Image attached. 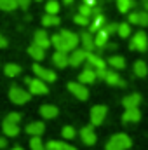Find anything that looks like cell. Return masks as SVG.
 I'll use <instances>...</instances> for the list:
<instances>
[{
    "instance_id": "obj_1",
    "label": "cell",
    "mask_w": 148,
    "mask_h": 150,
    "mask_svg": "<svg viewBox=\"0 0 148 150\" xmlns=\"http://www.w3.org/2000/svg\"><path fill=\"white\" fill-rule=\"evenodd\" d=\"M131 147H132V140L125 133H117V134H113L108 140L105 149L106 150H127Z\"/></svg>"
},
{
    "instance_id": "obj_2",
    "label": "cell",
    "mask_w": 148,
    "mask_h": 150,
    "mask_svg": "<svg viewBox=\"0 0 148 150\" xmlns=\"http://www.w3.org/2000/svg\"><path fill=\"white\" fill-rule=\"evenodd\" d=\"M9 98H11V101L16 103V105H25V103L30 101L32 93H30V91H25V89H21V87H18V86H12V87L9 89Z\"/></svg>"
},
{
    "instance_id": "obj_3",
    "label": "cell",
    "mask_w": 148,
    "mask_h": 150,
    "mask_svg": "<svg viewBox=\"0 0 148 150\" xmlns=\"http://www.w3.org/2000/svg\"><path fill=\"white\" fill-rule=\"evenodd\" d=\"M148 47V37L145 32H136L132 35V40L129 44V49L131 51H140V52H145Z\"/></svg>"
},
{
    "instance_id": "obj_4",
    "label": "cell",
    "mask_w": 148,
    "mask_h": 150,
    "mask_svg": "<svg viewBox=\"0 0 148 150\" xmlns=\"http://www.w3.org/2000/svg\"><path fill=\"white\" fill-rule=\"evenodd\" d=\"M32 70H33L35 77L42 79L44 82H54V80H56V74H54L52 70H49V68H45V67H42V65H38V63H33Z\"/></svg>"
},
{
    "instance_id": "obj_5",
    "label": "cell",
    "mask_w": 148,
    "mask_h": 150,
    "mask_svg": "<svg viewBox=\"0 0 148 150\" xmlns=\"http://www.w3.org/2000/svg\"><path fill=\"white\" fill-rule=\"evenodd\" d=\"M68 91L73 96H77L80 101H85L89 98V91H87L85 84H82V82H68Z\"/></svg>"
},
{
    "instance_id": "obj_6",
    "label": "cell",
    "mask_w": 148,
    "mask_h": 150,
    "mask_svg": "<svg viewBox=\"0 0 148 150\" xmlns=\"http://www.w3.org/2000/svg\"><path fill=\"white\" fill-rule=\"evenodd\" d=\"M106 113H108V108L105 105H94L91 108V124L92 126H99L105 120Z\"/></svg>"
},
{
    "instance_id": "obj_7",
    "label": "cell",
    "mask_w": 148,
    "mask_h": 150,
    "mask_svg": "<svg viewBox=\"0 0 148 150\" xmlns=\"http://www.w3.org/2000/svg\"><path fill=\"white\" fill-rule=\"evenodd\" d=\"M59 35L63 38V42H65V47H66V51L70 52V51H73L77 49V44L80 42V37L73 33V32H70V30H63V32H59Z\"/></svg>"
},
{
    "instance_id": "obj_8",
    "label": "cell",
    "mask_w": 148,
    "mask_h": 150,
    "mask_svg": "<svg viewBox=\"0 0 148 150\" xmlns=\"http://www.w3.org/2000/svg\"><path fill=\"white\" fill-rule=\"evenodd\" d=\"M28 89H30V93L32 94H35V96H40V94H47L49 93V87H47V84L42 80V79H32L30 80V84H28Z\"/></svg>"
},
{
    "instance_id": "obj_9",
    "label": "cell",
    "mask_w": 148,
    "mask_h": 150,
    "mask_svg": "<svg viewBox=\"0 0 148 150\" xmlns=\"http://www.w3.org/2000/svg\"><path fill=\"white\" fill-rule=\"evenodd\" d=\"M87 51L85 49H73L72 51V54H70V67H80L85 59H87Z\"/></svg>"
},
{
    "instance_id": "obj_10",
    "label": "cell",
    "mask_w": 148,
    "mask_h": 150,
    "mask_svg": "<svg viewBox=\"0 0 148 150\" xmlns=\"http://www.w3.org/2000/svg\"><path fill=\"white\" fill-rule=\"evenodd\" d=\"M80 138H82V142H84L85 145H89V147L96 143L98 136H96V133H94V129H92V124H91V126H85V127L80 129Z\"/></svg>"
},
{
    "instance_id": "obj_11",
    "label": "cell",
    "mask_w": 148,
    "mask_h": 150,
    "mask_svg": "<svg viewBox=\"0 0 148 150\" xmlns=\"http://www.w3.org/2000/svg\"><path fill=\"white\" fill-rule=\"evenodd\" d=\"M52 63L58 67V68H66L70 65V54L65 52V51H56L52 54Z\"/></svg>"
},
{
    "instance_id": "obj_12",
    "label": "cell",
    "mask_w": 148,
    "mask_h": 150,
    "mask_svg": "<svg viewBox=\"0 0 148 150\" xmlns=\"http://www.w3.org/2000/svg\"><path fill=\"white\" fill-rule=\"evenodd\" d=\"M129 23L138 25V26H148V12L147 11L131 12V14H129Z\"/></svg>"
},
{
    "instance_id": "obj_13",
    "label": "cell",
    "mask_w": 148,
    "mask_h": 150,
    "mask_svg": "<svg viewBox=\"0 0 148 150\" xmlns=\"http://www.w3.org/2000/svg\"><path fill=\"white\" fill-rule=\"evenodd\" d=\"M98 80V75H96V70L94 68H91V67H87V68H84L80 75H78V82H82V84H94Z\"/></svg>"
},
{
    "instance_id": "obj_14",
    "label": "cell",
    "mask_w": 148,
    "mask_h": 150,
    "mask_svg": "<svg viewBox=\"0 0 148 150\" xmlns=\"http://www.w3.org/2000/svg\"><path fill=\"white\" fill-rule=\"evenodd\" d=\"M87 61H89V67L94 68V70H106V61L101 56L94 54V52H89L87 54Z\"/></svg>"
},
{
    "instance_id": "obj_15",
    "label": "cell",
    "mask_w": 148,
    "mask_h": 150,
    "mask_svg": "<svg viewBox=\"0 0 148 150\" xmlns=\"http://www.w3.org/2000/svg\"><path fill=\"white\" fill-rule=\"evenodd\" d=\"M105 82L110 84V86H118V87H125V80L117 74L115 70H106V75H105Z\"/></svg>"
},
{
    "instance_id": "obj_16",
    "label": "cell",
    "mask_w": 148,
    "mask_h": 150,
    "mask_svg": "<svg viewBox=\"0 0 148 150\" xmlns=\"http://www.w3.org/2000/svg\"><path fill=\"white\" fill-rule=\"evenodd\" d=\"M140 120H141V112L138 108H127L122 115V122H125V124H134Z\"/></svg>"
},
{
    "instance_id": "obj_17",
    "label": "cell",
    "mask_w": 148,
    "mask_h": 150,
    "mask_svg": "<svg viewBox=\"0 0 148 150\" xmlns=\"http://www.w3.org/2000/svg\"><path fill=\"white\" fill-rule=\"evenodd\" d=\"M33 44H37V45L44 47V49H47L49 45H52L49 35L45 33V30H37V32H35V35H33Z\"/></svg>"
},
{
    "instance_id": "obj_18",
    "label": "cell",
    "mask_w": 148,
    "mask_h": 150,
    "mask_svg": "<svg viewBox=\"0 0 148 150\" xmlns=\"http://www.w3.org/2000/svg\"><path fill=\"white\" fill-rule=\"evenodd\" d=\"M141 103V96L138 94V93H132V94H127L124 100H122V105H124V108L127 110V108H138V105Z\"/></svg>"
},
{
    "instance_id": "obj_19",
    "label": "cell",
    "mask_w": 148,
    "mask_h": 150,
    "mask_svg": "<svg viewBox=\"0 0 148 150\" xmlns=\"http://www.w3.org/2000/svg\"><path fill=\"white\" fill-rule=\"evenodd\" d=\"M45 131V124L40 122V120H35V122H30L26 126V133L32 134V136H42Z\"/></svg>"
},
{
    "instance_id": "obj_20",
    "label": "cell",
    "mask_w": 148,
    "mask_h": 150,
    "mask_svg": "<svg viewBox=\"0 0 148 150\" xmlns=\"http://www.w3.org/2000/svg\"><path fill=\"white\" fill-rule=\"evenodd\" d=\"M108 38H110V33H108L105 28H101V30L96 33V37H94V44H96V47H98V49H105L106 44H108Z\"/></svg>"
},
{
    "instance_id": "obj_21",
    "label": "cell",
    "mask_w": 148,
    "mask_h": 150,
    "mask_svg": "<svg viewBox=\"0 0 148 150\" xmlns=\"http://www.w3.org/2000/svg\"><path fill=\"white\" fill-rule=\"evenodd\" d=\"M80 42H82V45H84V49H85L87 52H92V49L96 47L91 32H82V33H80Z\"/></svg>"
},
{
    "instance_id": "obj_22",
    "label": "cell",
    "mask_w": 148,
    "mask_h": 150,
    "mask_svg": "<svg viewBox=\"0 0 148 150\" xmlns=\"http://www.w3.org/2000/svg\"><path fill=\"white\" fill-rule=\"evenodd\" d=\"M28 54H30L35 61H42V59L45 58V49L40 47V45H37V44H32V45L28 47Z\"/></svg>"
},
{
    "instance_id": "obj_23",
    "label": "cell",
    "mask_w": 148,
    "mask_h": 150,
    "mask_svg": "<svg viewBox=\"0 0 148 150\" xmlns=\"http://www.w3.org/2000/svg\"><path fill=\"white\" fill-rule=\"evenodd\" d=\"M106 26V19H105V16L103 14H99V16H94L92 18V21H91V33H98L101 28H105Z\"/></svg>"
},
{
    "instance_id": "obj_24",
    "label": "cell",
    "mask_w": 148,
    "mask_h": 150,
    "mask_svg": "<svg viewBox=\"0 0 148 150\" xmlns=\"http://www.w3.org/2000/svg\"><path fill=\"white\" fill-rule=\"evenodd\" d=\"M2 129H4V134H5L7 138H14V136L19 134V126H18V124H12V122H5V120H4Z\"/></svg>"
},
{
    "instance_id": "obj_25",
    "label": "cell",
    "mask_w": 148,
    "mask_h": 150,
    "mask_svg": "<svg viewBox=\"0 0 148 150\" xmlns=\"http://www.w3.org/2000/svg\"><path fill=\"white\" fill-rule=\"evenodd\" d=\"M58 107H54V105H42L40 107V115L44 117V119H54V117H58Z\"/></svg>"
},
{
    "instance_id": "obj_26",
    "label": "cell",
    "mask_w": 148,
    "mask_h": 150,
    "mask_svg": "<svg viewBox=\"0 0 148 150\" xmlns=\"http://www.w3.org/2000/svg\"><path fill=\"white\" fill-rule=\"evenodd\" d=\"M108 65H110L111 68H115V70H124L125 68V59L122 56L113 54V56H110V59H108Z\"/></svg>"
},
{
    "instance_id": "obj_27",
    "label": "cell",
    "mask_w": 148,
    "mask_h": 150,
    "mask_svg": "<svg viewBox=\"0 0 148 150\" xmlns=\"http://www.w3.org/2000/svg\"><path fill=\"white\" fill-rule=\"evenodd\" d=\"M132 72H134V75H138V77H147L148 75V65L145 61L138 59V61L134 63V67H132Z\"/></svg>"
},
{
    "instance_id": "obj_28",
    "label": "cell",
    "mask_w": 148,
    "mask_h": 150,
    "mask_svg": "<svg viewBox=\"0 0 148 150\" xmlns=\"http://www.w3.org/2000/svg\"><path fill=\"white\" fill-rule=\"evenodd\" d=\"M4 74L7 75V77H18V75L21 74V67L16 65V63H7L4 67Z\"/></svg>"
},
{
    "instance_id": "obj_29",
    "label": "cell",
    "mask_w": 148,
    "mask_h": 150,
    "mask_svg": "<svg viewBox=\"0 0 148 150\" xmlns=\"http://www.w3.org/2000/svg\"><path fill=\"white\" fill-rule=\"evenodd\" d=\"M134 5H136V2H134V0H117L118 12H122V14L129 12V9H132Z\"/></svg>"
},
{
    "instance_id": "obj_30",
    "label": "cell",
    "mask_w": 148,
    "mask_h": 150,
    "mask_svg": "<svg viewBox=\"0 0 148 150\" xmlns=\"http://www.w3.org/2000/svg\"><path fill=\"white\" fill-rule=\"evenodd\" d=\"M42 25H44V26H58V25H59L58 14H45V16L42 18Z\"/></svg>"
},
{
    "instance_id": "obj_31",
    "label": "cell",
    "mask_w": 148,
    "mask_h": 150,
    "mask_svg": "<svg viewBox=\"0 0 148 150\" xmlns=\"http://www.w3.org/2000/svg\"><path fill=\"white\" fill-rule=\"evenodd\" d=\"M16 9H18V2L16 0H0V11L12 12Z\"/></svg>"
},
{
    "instance_id": "obj_32",
    "label": "cell",
    "mask_w": 148,
    "mask_h": 150,
    "mask_svg": "<svg viewBox=\"0 0 148 150\" xmlns=\"http://www.w3.org/2000/svg\"><path fill=\"white\" fill-rule=\"evenodd\" d=\"M51 44L56 47V51H65V52H68L66 51V47H65V42H63V38L59 33H56V35H52L51 37Z\"/></svg>"
},
{
    "instance_id": "obj_33",
    "label": "cell",
    "mask_w": 148,
    "mask_h": 150,
    "mask_svg": "<svg viewBox=\"0 0 148 150\" xmlns=\"http://www.w3.org/2000/svg\"><path fill=\"white\" fill-rule=\"evenodd\" d=\"M45 12H47V14H58V12H59V2L49 0V2L45 4Z\"/></svg>"
},
{
    "instance_id": "obj_34",
    "label": "cell",
    "mask_w": 148,
    "mask_h": 150,
    "mask_svg": "<svg viewBox=\"0 0 148 150\" xmlns=\"http://www.w3.org/2000/svg\"><path fill=\"white\" fill-rule=\"evenodd\" d=\"M75 134H77V131H75L73 126H65V127L61 129V136H63L65 140H73Z\"/></svg>"
},
{
    "instance_id": "obj_35",
    "label": "cell",
    "mask_w": 148,
    "mask_h": 150,
    "mask_svg": "<svg viewBox=\"0 0 148 150\" xmlns=\"http://www.w3.org/2000/svg\"><path fill=\"white\" fill-rule=\"evenodd\" d=\"M30 149L32 150H47L45 145L42 143L40 136H32V140H30Z\"/></svg>"
},
{
    "instance_id": "obj_36",
    "label": "cell",
    "mask_w": 148,
    "mask_h": 150,
    "mask_svg": "<svg viewBox=\"0 0 148 150\" xmlns=\"http://www.w3.org/2000/svg\"><path fill=\"white\" fill-rule=\"evenodd\" d=\"M117 33H118V37H122V38L129 37V35H131V26H129V23H120Z\"/></svg>"
},
{
    "instance_id": "obj_37",
    "label": "cell",
    "mask_w": 148,
    "mask_h": 150,
    "mask_svg": "<svg viewBox=\"0 0 148 150\" xmlns=\"http://www.w3.org/2000/svg\"><path fill=\"white\" fill-rule=\"evenodd\" d=\"M75 25H78V26H87V25H91V18H87V16H84V14H77L73 18Z\"/></svg>"
},
{
    "instance_id": "obj_38",
    "label": "cell",
    "mask_w": 148,
    "mask_h": 150,
    "mask_svg": "<svg viewBox=\"0 0 148 150\" xmlns=\"http://www.w3.org/2000/svg\"><path fill=\"white\" fill-rule=\"evenodd\" d=\"M4 120H5V122H12V124H19V120H21V113L11 112V113H7V117H5Z\"/></svg>"
},
{
    "instance_id": "obj_39",
    "label": "cell",
    "mask_w": 148,
    "mask_h": 150,
    "mask_svg": "<svg viewBox=\"0 0 148 150\" xmlns=\"http://www.w3.org/2000/svg\"><path fill=\"white\" fill-rule=\"evenodd\" d=\"M78 12H80V14H84V16H87V18H92V7H91V5L82 4V5L78 7Z\"/></svg>"
},
{
    "instance_id": "obj_40",
    "label": "cell",
    "mask_w": 148,
    "mask_h": 150,
    "mask_svg": "<svg viewBox=\"0 0 148 150\" xmlns=\"http://www.w3.org/2000/svg\"><path fill=\"white\" fill-rule=\"evenodd\" d=\"M47 150H63V142H49L45 145Z\"/></svg>"
},
{
    "instance_id": "obj_41",
    "label": "cell",
    "mask_w": 148,
    "mask_h": 150,
    "mask_svg": "<svg viewBox=\"0 0 148 150\" xmlns=\"http://www.w3.org/2000/svg\"><path fill=\"white\" fill-rule=\"evenodd\" d=\"M105 30H106V32H108V33H117V32H118V25H115V23H110V25H106V26H105Z\"/></svg>"
},
{
    "instance_id": "obj_42",
    "label": "cell",
    "mask_w": 148,
    "mask_h": 150,
    "mask_svg": "<svg viewBox=\"0 0 148 150\" xmlns=\"http://www.w3.org/2000/svg\"><path fill=\"white\" fill-rule=\"evenodd\" d=\"M18 2V7H21L23 11H26L30 7V0H16Z\"/></svg>"
},
{
    "instance_id": "obj_43",
    "label": "cell",
    "mask_w": 148,
    "mask_h": 150,
    "mask_svg": "<svg viewBox=\"0 0 148 150\" xmlns=\"http://www.w3.org/2000/svg\"><path fill=\"white\" fill-rule=\"evenodd\" d=\"M4 47H7V38L0 33V49H4Z\"/></svg>"
},
{
    "instance_id": "obj_44",
    "label": "cell",
    "mask_w": 148,
    "mask_h": 150,
    "mask_svg": "<svg viewBox=\"0 0 148 150\" xmlns=\"http://www.w3.org/2000/svg\"><path fill=\"white\" fill-rule=\"evenodd\" d=\"M85 5H91V7H96L98 5V0H84Z\"/></svg>"
},
{
    "instance_id": "obj_45",
    "label": "cell",
    "mask_w": 148,
    "mask_h": 150,
    "mask_svg": "<svg viewBox=\"0 0 148 150\" xmlns=\"http://www.w3.org/2000/svg\"><path fill=\"white\" fill-rule=\"evenodd\" d=\"M7 147V138H4V136H0V150L5 149Z\"/></svg>"
},
{
    "instance_id": "obj_46",
    "label": "cell",
    "mask_w": 148,
    "mask_h": 150,
    "mask_svg": "<svg viewBox=\"0 0 148 150\" xmlns=\"http://www.w3.org/2000/svg\"><path fill=\"white\" fill-rule=\"evenodd\" d=\"M63 150H77V149L72 147V145H68V143H63Z\"/></svg>"
},
{
    "instance_id": "obj_47",
    "label": "cell",
    "mask_w": 148,
    "mask_h": 150,
    "mask_svg": "<svg viewBox=\"0 0 148 150\" xmlns=\"http://www.w3.org/2000/svg\"><path fill=\"white\" fill-rule=\"evenodd\" d=\"M72 2H73V0H63V4H66V5H70Z\"/></svg>"
},
{
    "instance_id": "obj_48",
    "label": "cell",
    "mask_w": 148,
    "mask_h": 150,
    "mask_svg": "<svg viewBox=\"0 0 148 150\" xmlns=\"http://www.w3.org/2000/svg\"><path fill=\"white\" fill-rule=\"evenodd\" d=\"M145 11L148 12V0H145Z\"/></svg>"
},
{
    "instance_id": "obj_49",
    "label": "cell",
    "mask_w": 148,
    "mask_h": 150,
    "mask_svg": "<svg viewBox=\"0 0 148 150\" xmlns=\"http://www.w3.org/2000/svg\"><path fill=\"white\" fill-rule=\"evenodd\" d=\"M12 150H25V149H21V147H14Z\"/></svg>"
},
{
    "instance_id": "obj_50",
    "label": "cell",
    "mask_w": 148,
    "mask_h": 150,
    "mask_svg": "<svg viewBox=\"0 0 148 150\" xmlns=\"http://www.w3.org/2000/svg\"><path fill=\"white\" fill-rule=\"evenodd\" d=\"M35 2H40V0H35Z\"/></svg>"
}]
</instances>
